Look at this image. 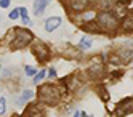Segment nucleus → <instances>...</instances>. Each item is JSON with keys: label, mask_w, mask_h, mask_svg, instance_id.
I'll return each instance as SVG.
<instances>
[{"label": "nucleus", "mask_w": 133, "mask_h": 117, "mask_svg": "<svg viewBox=\"0 0 133 117\" xmlns=\"http://www.w3.org/2000/svg\"><path fill=\"white\" fill-rule=\"evenodd\" d=\"M39 100H40V103H43V104H50V106H55L56 103L59 101V98H61V93H59V90L56 88V87H53V85H42L40 88H39Z\"/></svg>", "instance_id": "obj_1"}, {"label": "nucleus", "mask_w": 133, "mask_h": 117, "mask_svg": "<svg viewBox=\"0 0 133 117\" xmlns=\"http://www.w3.org/2000/svg\"><path fill=\"white\" fill-rule=\"evenodd\" d=\"M34 38V34L27 29H23V27H18L15 29V38L11 40V48L13 50H21V48H26L32 42Z\"/></svg>", "instance_id": "obj_2"}, {"label": "nucleus", "mask_w": 133, "mask_h": 117, "mask_svg": "<svg viewBox=\"0 0 133 117\" xmlns=\"http://www.w3.org/2000/svg\"><path fill=\"white\" fill-rule=\"evenodd\" d=\"M96 24L99 26V29H103V31L112 32V31H116V29H117L119 21H117V18L114 16L109 10H103V11H99V15H98Z\"/></svg>", "instance_id": "obj_3"}, {"label": "nucleus", "mask_w": 133, "mask_h": 117, "mask_svg": "<svg viewBox=\"0 0 133 117\" xmlns=\"http://www.w3.org/2000/svg\"><path fill=\"white\" fill-rule=\"evenodd\" d=\"M32 53L35 55V58L39 60L40 63H45V61H48L50 60V56H51V51L48 50V47H46L45 43H37V45H34V48H32Z\"/></svg>", "instance_id": "obj_4"}, {"label": "nucleus", "mask_w": 133, "mask_h": 117, "mask_svg": "<svg viewBox=\"0 0 133 117\" xmlns=\"http://www.w3.org/2000/svg\"><path fill=\"white\" fill-rule=\"evenodd\" d=\"M133 112V98H125V100H122L119 104H117V108H116V114L117 117H125L128 114Z\"/></svg>", "instance_id": "obj_5"}, {"label": "nucleus", "mask_w": 133, "mask_h": 117, "mask_svg": "<svg viewBox=\"0 0 133 117\" xmlns=\"http://www.w3.org/2000/svg\"><path fill=\"white\" fill-rule=\"evenodd\" d=\"M45 111L39 103H31L24 111V117H43Z\"/></svg>", "instance_id": "obj_6"}, {"label": "nucleus", "mask_w": 133, "mask_h": 117, "mask_svg": "<svg viewBox=\"0 0 133 117\" xmlns=\"http://www.w3.org/2000/svg\"><path fill=\"white\" fill-rule=\"evenodd\" d=\"M59 26H61V18L59 16H51V18H48L45 21V31L46 32H53Z\"/></svg>", "instance_id": "obj_7"}, {"label": "nucleus", "mask_w": 133, "mask_h": 117, "mask_svg": "<svg viewBox=\"0 0 133 117\" xmlns=\"http://www.w3.org/2000/svg\"><path fill=\"white\" fill-rule=\"evenodd\" d=\"M51 0H34V15L35 16H42V13L45 11L46 5H48Z\"/></svg>", "instance_id": "obj_8"}, {"label": "nucleus", "mask_w": 133, "mask_h": 117, "mask_svg": "<svg viewBox=\"0 0 133 117\" xmlns=\"http://www.w3.org/2000/svg\"><path fill=\"white\" fill-rule=\"evenodd\" d=\"M90 0H71V10L72 11H83L88 6Z\"/></svg>", "instance_id": "obj_9"}, {"label": "nucleus", "mask_w": 133, "mask_h": 117, "mask_svg": "<svg viewBox=\"0 0 133 117\" xmlns=\"http://www.w3.org/2000/svg\"><path fill=\"white\" fill-rule=\"evenodd\" d=\"M122 29L123 31H133V13H128L122 19Z\"/></svg>", "instance_id": "obj_10"}, {"label": "nucleus", "mask_w": 133, "mask_h": 117, "mask_svg": "<svg viewBox=\"0 0 133 117\" xmlns=\"http://www.w3.org/2000/svg\"><path fill=\"white\" fill-rule=\"evenodd\" d=\"M32 96H34V92H32V90H24V92L21 93V96L18 98V106H24L27 101L32 98Z\"/></svg>", "instance_id": "obj_11"}, {"label": "nucleus", "mask_w": 133, "mask_h": 117, "mask_svg": "<svg viewBox=\"0 0 133 117\" xmlns=\"http://www.w3.org/2000/svg\"><path fill=\"white\" fill-rule=\"evenodd\" d=\"M91 45H93V40L90 37H82L80 42H79V48H80V50H88Z\"/></svg>", "instance_id": "obj_12"}, {"label": "nucleus", "mask_w": 133, "mask_h": 117, "mask_svg": "<svg viewBox=\"0 0 133 117\" xmlns=\"http://www.w3.org/2000/svg\"><path fill=\"white\" fill-rule=\"evenodd\" d=\"M90 72L95 75V77H101L104 72H103V64L101 63H96V64H93L91 67H90Z\"/></svg>", "instance_id": "obj_13"}, {"label": "nucleus", "mask_w": 133, "mask_h": 117, "mask_svg": "<svg viewBox=\"0 0 133 117\" xmlns=\"http://www.w3.org/2000/svg\"><path fill=\"white\" fill-rule=\"evenodd\" d=\"M119 53H120V56H123L125 61H128L130 58H133V50H130V48H122Z\"/></svg>", "instance_id": "obj_14"}, {"label": "nucleus", "mask_w": 133, "mask_h": 117, "mask_svg": "<svg viewBox=\"0 0 133 117\" xmlns=\"http://www.w3.org/2000/svg\"><path fill=\"white\" fill-rule=\"evenodd\" d=\"M45 75H46V71H45V69L39 71V72L35 74V77H34V83H40V80H43Z\"/></svg>", "instance_id": "obj_15"}, {"label": "nucleus", "mask_w": 133, "mask_h": 117, "mask_svg": "<svg viewBox=\"0 0 133 117\" xmlns=\"http://www.w3.org/2000/svg\"><path fill=\"white\" fill-rule=\"evenodd\" d=\"M6 112V100L0 98V115H3Z\"/></svg>", "instance_id": "obj_16"}, {"label": "nucleus", "mask_w": 133, "mask_h": 117, "mask_svg": "<svg viewBox=\"0 0 133 117\" xmlns=\"http://www.w3.org/2000/svg\"><path fill=\"white\" fill-rule=\"evenodd\" d=\"M24 71H26V74H27V75H31V77H32V75L35 77V74H37L35 67H32V66H26V67H24Z\"/></svg>", "instance_id": "obj_17"}, {"label": "nucleus", "mask_w": 133, "mask_h": 117, "mask_svg": "<svg viewBox=\"0 0 133 117\" xmlns=\"http://www.w3.org/2000/svg\"><path fill=\"white\" fill-rule=\"evenodd\" d=\"M8 18H10V19H18V18H19V10H18V8H15L13 11H10Z\"/></svg>", "instance_id": "obj_18"}, {"label": "nucleus", "mask_w": 133, "mask_h": 117, "mask_svg": "<svg viewBox=\"0 0 133 117\" xmlns=\"http://www.w3.org/2000/svg\"><path fill=\"white\" fill-rule=\"evenodd\" d=\"M18 10H19V16L21 18H27V8L26 6H19Z\"/></svg>", "instance_id": "obj_19"}, {"label": "nucleus", "mask_w": 133, "mask_h": 117, "mask_svg": "<svg viewBox=\"0 0 133 117\" xmlns=\"http://www.w3.org/2000/svg\"><path fill=\"white\" fill-rule=\"evenodd\" d=\"M10 2H11V0H0V6H2V8H8V6H10Z\"/></svg>", "instance_id": "obj_20"}, {"label": "nucleus", "mask_w": 133, "mask_h": 117, "mask_svg": "<svg viewBox=\"0 0 133 117\" xmlns=\"http://www.w3.org/2000/svg\"><path fill=\"white\" fill-rule=\"evenodd\" d=\"M48 77H50V79H55V77H56V71L55 69H50L48 71Z\"/></svg>", "instance_id": "obj_21"}, {"label": "nucleus", "mask_w": 133, "mask_h": 117, "mask_svg": "<svg viewBox=\"0 0 133 117\" xmlns=\"http://www.w3.org/2000/svg\"><path fill=\"white\" fill-rule=\"evenodd\" d=\"M117 2H119V3H125V5H127V3H130V0H117Z\"/></svg>", "instance_id": "obj_22"}, {"label": "nucleus", "mask_w": 133, "mask_h": 117, "mask_svg": "<svg viewBox=\"0 0 133 117\" xmlns=\"http://www.w3.org/2000/svg\"><path fill=\"white\" fill-rule=\"evenodd\" d=\"M80 117H93V115H87V112L82 111V112H80Z\"/></svg>", "instance_id": "obj_23"}, {"label": "nucleus", "mask_w": 133, "mask_h": 117, "mask_svg": "<svg viewBox=\"0 0 133 117\" xmlns=\"http://www.w3.org/2000/svg\"><path fill=\"white\" fill-rule=\"evenodd\" d=\"M74 117H80V112H75V114H74Z\"/></svg>", "instance_id": "obj_24"}, {"label": "nucleus", "mask_w": 133, "mask_h": 117, "mask_svg": "<svg viewBox=\"0 0 133 117\" xmlns=\"http://www.w3.org/2000/svg\"><path fill=\"white\" fill-rule=\"evenodd\" d=\"M13 117H24V115H19V114H15Z\"/></svg>", "instance_id": "obj_25"}]
</instances>
